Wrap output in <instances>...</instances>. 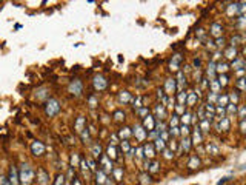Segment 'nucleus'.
Returning a JSON list of instances; mask_svg holds the SVG:
<instances>
[{"label":"nucleus","instance_id":"f257e3e1","mask_svg":"<svg viewBox=\"0 0 246 185\" xmlns=\"http://www.w3.org/2000/svg\"><path fill=\"white\" fill-rule=\"evenodd\" d=\"M19 179L22 185H31L34 181V170L29 163H22L19 170Z\"/></svg>","mask_w":246,"mask_h":185},{"label":"nucleus","instance_id":"f03ea898","mask_svg":"<svg viewBox=\"0 0 246 185\" xmlns=\"http://www.w3.org/2000/svg\"><path fill=\"white\" fill-rule=\"evenodd\" d=\"M45 111H46V114H48L49 117H54L55 114H59V111H60V104H59V100L49 99L48 102H46Z\"/></svg>","mask_w":246,"mask_h":185},{"label":"nucleus","instance_id":"7ed1b4c3","mask_svg":"<svg viewBox=\"0 0 246 185\" xmlns=\"http://www.w3.org/2000/svg\"><path fill=\"white\" fill-rule=\"evenodd\" d=\"M45 145L42 144V142H39V140H35V142H32V145H31V153L34 154V156H42L43 153H45Z\"/></svg>","mask_w":246,"mask_h":185},{"label":"nucleus","instance_id":"20e7f679","mask_svg":"<svg viewBox=\"0 0 246 185\" xmlns=\"http://www.w3.org/2000/svg\"><path fill=\"white\" fill-rule=\"evenodd\" d=\"M69 93L71 94H75V96H80L82 94V82L78 79H74L71 83H69Z\"/></svg>","mask_w":246,"mask_h":185},{"label":"nucleus","instance_id":"39448f33","mask_svg":"<svg viewBox=\"0 0 246 185\" xmlns=\"http://www.w3.org/2000/svg\"><path fill=\"white\" fill-rule=\"evenodd\" d=\"M106 80H105V77L103 76H96L94 77V88L96 90H98V91H103L105 88H106Z\"/></svg>","mask_w":246,"mask_h":185},{"label":"nucleus","instance_id":"423d86ee","mask_svg":"<svg viewBox=\"0 0 246 185\" xmlns=\"http://www.w3.org/2000/svg\"><path fill=\"white\" fill-rule=\"evenodd\" d=\"M154 125H155L154 117H152V116H146L145 120H143V128H145V131H146V130L152 131V130H154Z\"/></svg>","mask_w":246,"mask_h":185},{"label":"nucleus","instance_id":"0eeeda50","mask_svg":"<svg viewBox=\"0 0 246 185\" xmlns=\"http://www.w3.org/2000/svg\"><path fill=\"white\" fill-rule=\"evenodd\" d=\"M100 162H102V167H103V173L105 171H112V163L108 160V156H100Z\"/></svg>","mask_w":246,"mask_h":185},{"label":"nucleus","instance_id":"6e6552de","mask_svg":"<svg viewBox=\"0 0 246 185\" xmlns=\"http://www.w3.org/2000/svg\"><path fill=\"white\" fill-rule=\"evenodd\" d=\"M17 182H19V179H17V171H16V168H14V167H11V168H9L8 184H9V185H17Z\"/></svg>","mask_w":246,"mask_h":185},{"label":"nucleus","instance_id":"1a4fd4ad","mask_svg":"<svg viewBox=\"0 0 246 185\" xmlns=\"http://www.w3.org/2000/svg\"><path fill=\"white\" fill-rule=\"evenodd\" d=\"M134 130H135L134 134L137 136V139H139V140H143V139L146 137V131H145V128H143V127H135Z\"/></svg>","mask_w":246,"mask_h":185},{"label":"nucleus","instance_id":"9d476101","mask_svg":"<svg viewBox=\"0 0 246 185\" xmlns=\"http://www.w3.org/2000/svg\"><path fill=\"white\" fill-rule=\"evenodd\" d=\"M46 179H48V174H46V171H45V170H39V178H37V181L40 182V185H45V184H46Z\"/></svg>","mask_w":246,"mask_h":185},{"label":"nucleus","instance_id":"9b49d317","mask_svg":"<svg viewBox=\"0 0 246 185\" xmlns=\"http://www.w3.org/2000/svg\"><path fill=\"white\" fill-rule=\"evenodd\" d=\"M188 167L189 168H198L200 167V160L197 156H191L189 158V162H188Z\"/></svg>","mask_w":246,"mask_h":185},{"label":"nucleus","instance_id":"f8f14e48","mask_svg":"<svg viewBox=\"0 0 246 185\" xmlns=\"http://www.w3.org/2000/svg\"><path fill=\"white\" fill-rule=\"evenodd\" d=\"M221 31H223V28L219 23H212V27H211V34L212 36H220Z\"/></svg>","mask_w":246,"mask_h":185},{"label":"nucleus","instance_id":"ddd939ff","mask_svg":"<svg viewBox=\"0 0 246 185\" xmlns=\"http://www.w3.org/2000/svg\"><path fill=\"white\" fill-rule=\"evenodd\" d=\"M145 153H146L148 158H154V156H155V154H154L155 151H154V145H152V144H146V145H145Z\"/></svg>","mask_w":246,"mask_h":185},{"label":"nucleus","instance_id":"4468645a","mask_svg":"<svg viewBox=\"0 0 246 185\" xmlns=\"http://www.w3.org/2000/svg\"><path fill=\"white\" fill-rule=\"evenodd\" d=\"M225 56H226L228 59H235V57H237V50H235L234 46H231L229 50H226Z\"/></svg>","mask_w":246,"mask_h":185},{"label":"nucleus","instance_id":"2eb2a0df","mask_svg":"<svg viewBox=\"0 0 246 185\" xmlns=\"http://www.w3.org/2000/svg\"><path fill=\"white\" fill-rule=\"evenodd\" d=\"M174 90H175L174 79H169L168 82H166V91H168V94H172V93H174Z\"/></svg>","mask_w":246,"mask_h":185},{"label":"nucleus","instance_id":"dca6fc26","mask_svg":"<svg viewBox=\"0 0 246 185\" xmlns=\"http://www.w3.org/2000/svg\"><path fill=\"white\" fill-rule=\"evenodd\" d=\"M182 62V57L177 54V56H174V59L171 60V70H177V65Z\"/></svg>","mask_w":246,"mask_h":185},{"label":"nucleus","instance_id":"f3484780","mask_svg":"<svg viewBox=\"0 0 246 185\" xmlns=\"http://www.w3.org/2000/svg\"><path fill=\"white\" fill-rule=\"evenodd\" d=\"M92 154H94V158H100V156H102V148H100L98 144H96V145L92 147Z\"/></svg>","mask_w":246,"mask_h":185},{"label":"nucleus","instance_id":"a211bd4d","mask_svg":"<svg viewBox=\"0 0 246 185\" xmlns=\"http://www.w3.org/2000/svg\"><path fill=\"white\" fill-rule=\"evenodd\" d=\"M65 184V176L63 174H59L55 179H54V184L52 185H63Z\"/></svg>","mask_w":246,"mask_h":185},{"label":"nucleus","instance_id":"6ab92c4d","mask_svg":"<svg viewBox=\"0 0 246 185\" xmlns=\"http://www.w3.org/2000/svg\"><path fill=\"white\" fill-rule=\"evenodd\" d=\"M112 173H114V176H116V179L117 181H122V174H123V170L122 168H112Z\"/></svg>","mask_w":246,"mask_h":185},{"label":"nucleus","instance_id":"aec40b11","mask_svg":"<svg viewBox=\"0 0 246 185\" xmlns=\"http://www.w3.org/2000/svg\"><path fill=\"white\" fill-rule=\"evenodd\" d=\"M129 94H128V91H122V94H120V102L123 104H126V102H129Z\"/></svg>","mask_w":246,"mask_h":185},{"label":"nucleus","instance_id":"412c9836","mask_svg":"<svg viewBox=\"0 0 246 185\" xmlns=\"http://www.w3.org/2000/svg\"><path fill=\"white\" fill-rule=\"evenodd\" d=\"M106 156H108L109 159H116V158H117V156H116V148H114V147H109V148H108V154H106Z\"/></svg>","mask_w":246,"mask_h":185},{"label":"nucleus","instance_id":"4be33fe9","mask_svg":"<svg viewBox=\"0 0 246 185\" xmlns=\"http://www.w3.org/2000/svg\"><path fill=\"white\" fill-rule=\"evenodd\" d=\"M83 122H85V119H83V117H78V120H77V124H75V128H77V131H82V130H85V128H82Z\"/></svg>","mask_w":246,"mask_h":185},{"label":"nucleus","instance_id":"5701e85b","mask_svg":"<svg viewBox=\"0 0 246 185\" xmlns=\"http://www.w3.org/2000/svg\"><path fill=\"white\" fill-rule=\"evenodd\" d=\"M163 142H165V140L158 137V139L155 140V145H154V147H157V148H160V150H165V144H163Z\"/></svg>","mask_w":246,"mask_h":185},{"label":"nucleus","instance_id":"b1692460","mask_svg":"<svg viewBox=\"0 0 246 185\" xmlns=\"http://www.w3.org/2000/svg\"><path fill=\"white\" fill-rule=\"evenodd\" d=\"M97 182H98V184L105 182V173H103L102 170H98V171H97Z\"/></svg>","mask_w":246,"mask_h":185},{"label":"nucleus","instance_id":"393cba45","mask_svg":"<svg viewBox=\"0 0 246 185\" xmlns=\"http://www.w3.org/2000/svg\"><path fill=\"white\" fill-rule=\"evenodd\" d=\"M148 167H149V170H151V171H152V173H154V171H157V170H158V168H157V167H158V162H155V160H154V162H152V163H146Z\"/></svg>","mask_w":246,"mask_h":185},{"label":"nucleus","instance_id":"a878e982","mask_svg":"<svg viewBox=\"0 0 246 185\" xmlns=\"http://www.w3.org/2000/svg\"><path fill=\"white\" fill-rule=\"evenodd\" d=\"M114 117H116V120H123V119H125V113L116 111V113H114Z\"/></svg>","mask_w":246,"mask_h":185},{"label":"nucleus","instance_id":"bb28decb","mask_svg":"<svg viewBox=\"0 0 246 185\" xmlns=\"http://www.w3.org/2000/svg\"><path fill=\"white\" fill-rule=\"evenodd\" d=\"M189 142H191L189 139H183V142H182V147H183V150H185V151H188V150H189Z\"/></svg>","mask_w":246,"mask_h":185},{"label":"nucleus","instance_id":"cd10ccee","mask_svg":"<svg viewBox=\"0 0 246 185\" xmlns=\"http://www.w3.org/2000/svg\"><path fill=\"white\" fill-rule=\"evenodd\" d=\"M88 100H89V106H91V108L97 106V99H96L94 96H89V99H88Z\"/></svg>","mask_w":246,"mask_h":185},{"label":"nucleus","instance_id":"c85d7f7f","mask_svg":"<svg viewBox=\"0 0 246 185\" xmlns=\"http://www.w3.org/2000/svg\"><path fill=\"white\" fill-rule=\"evenodd\" d=\"M200 140H201V136L198 134V128H197V133H194V144H200Z\"/></svg>","mask_w":246,"mask_h":185},{"label":"nucleus","instance_id":"c756f323","mask_svg":"<svg viewBox=\"0 0 246 185\" xmlns=\"http://www.w3.org/2000/svg\"><path fill=\"white\" fill-rule=\"evenodd\" d=\"M209 150L214 153V156L219 154V148H217V147H214V145H208V151H209Z\"/></svg>","mask_w":246,"mask_h":185},{"label":"nucleus","instance_id":"7c9ffc66","mask_svg":"<svg viewBox=\"0 0 246 185\" xmlns=\"http://www.w3.org/2000/svg\"><path fill=\"white\" fill-rule=\"evenodd\" d=\"M157 114H158V116H162L160 119H163V117H165V110H163L162 106H157Z\"/></svg>","mask_w":246,"mask_h":185},{"label":"nucleus","instance_id":"2f4dec72","mask_svg":"<svg viewBox=\"0 0 246 185\" xmlns=\"http://www.w3.org/2000/svg\"><path fill=\"white\" fill-rule=\"evenodd\" d=\"M208 128H209V122H208V120H203V122H201V130H203V131H208Z\"/></svg>","mask_w":246,"mask_h":185},{"label":"nucleus","instance_id":"473e14b6","mask_svg":"<svg viewBox=\"0 0 246 185\" xmlns=\"http://www.w3.org/2000/svg\"><path fill=\"white\" fill-rule=\"evenodd\" d=\"M237 85H239V88H240V90L243 91V90H245V79H239Z\"/></svg>","mask_w":246,"mask_h":185},{"label":"nucleus","instance_id":"72a5a7b5","mask_svg":"<svg viewBox=\"0 0 246 185\" xmlns=\"http://www.w3.org/2000/svg\"><path fill=\"white\" fill-rule=\"evenodd\" d=\"M217 66H219V68H217V71H226V68H228V65H226V63H219Z\"/></svg>","mask_w":246,"mask_h":185},{"label":"nucleus","instance_id":"f704fd0d","mask_svg":"<svg viewBox=\"0 0 246 185\" xmlns=\"http://www.w3.org/2000/svg\"><path fill=\"white\" fill-rule=\"evenodd\" d=\"M226 83H228V76H220V85L225 86Z\"/></svg>","mask_w":246,"mask_h":185},{"label":"nucleus","instance_id":"c9c22d12","mask_svg":"<svg viewBox=\"0 0 246 185\" xmlns=\"http://www.w3.org/2000/svg\"><path fill=\"white\" fill-rule=\"evenodd\" d=\"M122 148L125 150V151H129V144H128V140H123L122 144Z\"/></svg>","mask_w":246,"mask_h":185},{"label":"nucleus","instance_id":"e433bc0d","mask_svg":"<svg viewBox=\"0 0 246 185\" xmlns=\"http://www.w3.org/2000/svg\"><path fill=\"white\" fill-rule=\"evenodd\" d=\"M194 100H196V96H194V94H191V96H189V99H188V105H192V104H194Z\"/></svg>","mask_w":246,"mask_h":185},{"label":"nucleus","instance_id":"4c0bfd02","mask_svg":"<svg viewBox=\"0 0 246 185\" xmlns=\"http://www.w3.org/2000/svg\"><path fill=\"white\" fill-rule=\"evenodd\" d=\"M228 110H229V114H234L235 113V105H228Z\"/></svg>","mask_w":246,"mask_h":185},{"label":"nucleus","instance_id":"58836bf2","mask_svg":"<svg viewBox=\"0 0 246 185\" xmlns=\"http://www.w3.org/2000/svg\"><path fill=\"white\" fill-rule=\"evenodd\" d=\"M129 134H131V133H129V131H123V130H122V131H120V136H122V137H123V136H125V137H128Z\"/></svg>","mask_w":246,"mask_h":185},{"label":"nucleus","instance_id":"ea45409f","mask_svg":"<svg viewBox=\"0 0 246 185\" xmlns=\"http://www.w3.org/2000/svg\"><path fill=\"white\" fill-rule=\"evenodd\" d=\"M243 116H245V108L242 106V108H240V119H243Z\"/></svg>","mask_w":246,"mask_h":185},{"label":"nucleus","instance_id":"a19ab883","mask_svg":"<svg viewBox=\"0 0 246 185\" xmlns=\"http://www.w3.org/2000/svg\"><path fill=\"white\" fill-rule=\"evenodd\" d=\"M223 42H225V40H223V37H221V39H217V46H221V45H223Z\"/></svg>","mask_w":246,"mask_h":185},{"label":"nucleus","instance_id":"79ce46f5","mask_svg":"<svg viewBox=\"0 0 246 185\" xmlns=\"http://www.w3.org/2000/svg\"><path fill=\"white\" fill-rule=\"evenodd\" d=\"M182 134H183V136L188 134V127H183V128H182Z\"/></svg>","mask_w":246,"mask_h":185},{"label":"nucleus","instance_id":"37998d69","mask_svg":"<svg viewBox=\"0 0 246 185\" xmlns=\"http://www.w3.org/2000/svg\"><path fill=\"white\" fill-rule=\"evenodd\" d=\"M73 185H82V184H80V181H78V179L75 178V179L73 181Z\"/></svg>","mask_w":246,"mask_h":185},{"label":"nucleus","instance_id":"c03bdc74","mask_svg":"<svg viewBox=\"0 0 246 185\" xmlns=\"http://www.w3.org/2000/svg\"><path fill=\"white\" fill-rule=\"evenodd\" d=\"M177 124V116H174V119L171 120V125H175Z\"/></svg>","mask_w":246,"mask_h":185},{"label":"nucleus","instance_id":"a18cd8bd","mask_svg":"<svg viewBox=\"0 0 246 185\" xmlns=\"http://www.w3.org/2000/svg\"><path fill=\"white\" fill-rule=\"evenodd\" d=\"M165 156H166V158H171L172 154L169 153V151H168V150H165Z\"/></svg>","mask_w":246,"mask_h":185},{"label":"nucleus","instance_id":"49530a36","mask_svg":"<svg viewBox=\"0 0 246 185\" xmlns=\"http://www.w3.org/2000/svg\"><path fill=\"white\" fill-rule=\"evenodd\" d=\"M148 113V110L146 108H143V110H140V114H142V116H143V114H146Z\"/></svg>","mask_w":246,"mask_h":185},{"label":"nucleus","instance_id":"de8ad7c7","mask_svg":"<svg viewBox=\"0 0 246 185\" xmlns=\"http://www.w3.org/2000/svg\"><path fill=\"white\" fill-rule=\"evenodd\" d=\"M5 184V179H3V176H2V173H0V185Z\"/></svg>","mask_w":246,"mask_h":185}]
</instances>
